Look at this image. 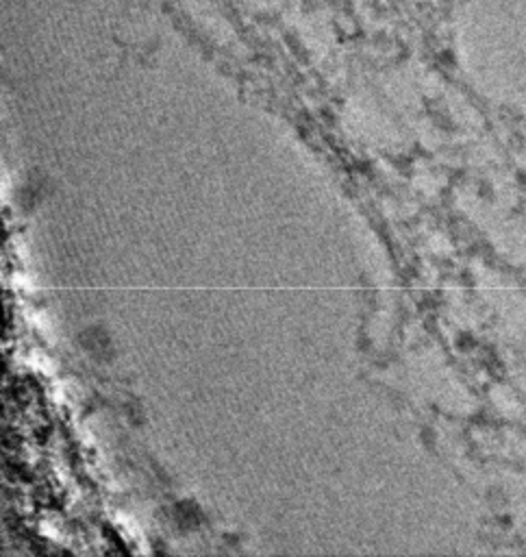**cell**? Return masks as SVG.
Masks as SVG:
<instances>
[]
</instances>
